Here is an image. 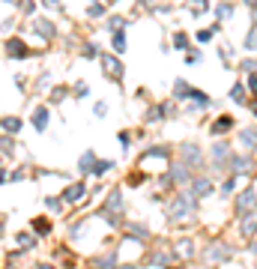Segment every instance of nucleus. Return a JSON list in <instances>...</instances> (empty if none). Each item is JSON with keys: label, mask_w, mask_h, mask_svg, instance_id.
<instances>
[{"label": "nucleus", "mask_w": 257, "mask_h": 269, "mask_svg": "<svg viewBox=\"0 0 257 269\" xmlns=\"http://www.w3.org/2000/svg\"><path fill=\"white\" fill-rule=\"evenodd\" d=\"M3 126H6V129H9V132H18V126H21V123H18V120H6V123H3Z\"/></svg>", "instance_id": "c9c22d12"}, {"label": "nucleus", "mask_w": 257, "mask_h": 269, "mask_svg": "<svg viewBox=\"0 0 257 269\" xmlns=\"http://www.w3.org/2000/svg\"><path fill=\"white\" fill-rule=\"evenodd\" d=\"M33 123H36V129H45V123H48V111H45V108H39V111H36V117H33Z\"/></svg>", "instance_id": "c85d7f7f"}, {"label": "nucleus", "mask_w": 257, "mask_h": 269, "mask_svg": "<svg viewBox=\"0 0 257 269\" xmlns=\"http://www.w3.org/2000/svg\"><path fill=\"white\" fill-rule=\"evenodd\" d=\"M150 264H153V267H174V264H177V258H174V252H153V255H150Z\"/></svg>", "instance_id": "4468645a"}, {"label": "nucleus", "mask_w": 257, "mask_h": 269, "mask_svg": "<svg viewBox=\"0 0 257 269\" xmlns=\"http://www.w3.org/2000/svg\"><path fill=\"white\" fill-rule=\"evenodd\" d=\"M237 237H240L243 243H255L257 240V210L240 216V222H237Z\"/></svg>", "instance_id": "0eeeda50"}, {"label": "nucleus", "mask_w": 257, "mask_h": 269, "mask_svg": "<svg viewBox=\"0 0 257 269\" xmlns=\"http://www.w3.org/2000/svg\"><path fill=\"white\" fill-rule=\"evenodd\" d=\"M240 69H243L246 75H252V72H257V60H255V57H246V60L240 63Z\"/></svg>", "instance_id": "bb28decb"}, {"label": "nucleus", "mask_w": 257, "mask_h": 269, "mask_svg": "<svg viewBox=\"0 0 257 269\" xmlns=\"http://www.w3.org/2000/svg\"><path fill=\"white\" fill-rule=\"evenodd\" d=\"M180 162H186L192 171H201L207 162H204V150L198 147V144H192V141H186L183 147H180Z\"/></svg>", "instance_id": "39448f33"}, {"label": "nucleus", "mask_w": 257, "mask_h": 269, "mask_svg": "<svg viewBox=\"0 0 257 269\" xmlns=\"http://www.w3.org/2000/svg\"><path fill=\"white\" fill-rule=\"evenodd\" d=\"M252 27H257V9H255V15H252Z\"/></svg>", "instance_id": "37998d69"}, {"label": "nucleus", "mask_w": 257, "mask_h": 269, "mask_svg": "<svg viewBox=\"0 0 257 269\" xmlns=\"http://www.w3.org/2000/svg\"><path fill=\"white\" fill-rule=\"evenodd\" d=\"M210 156H213V168H216V171H228V162H231L234 150H231V144H228L225 138H216V144H213Z\"/></svg>", "instance_id": "20e7f679"}, {"label": "nucleus", "mask_w": 257, "mask_h": 269, "mask_svg": "<svg viewBox=\"0 0 257 269\" xmlns=\"http://www.w3.org/2000/svg\"><path fill=\"white\" fill-rule=\"evenodd\" d=\"M195 210H198V198L192 195V189H183L174 204L168 207V219L171 222H192L195 219Z\"/></svg>", "instance_id": "f257e3e1"}, {"label": "nucleus", "mask_w": 257, "mask_h": 269, "mask_svg": "<svg viewBox=\"0 0 257 269\" xmlns=\"http://www.w3.org/2000/svg\"><path fill=\"white\" fill-rule=\"evenodd\" d=\"M246 6H252V9H257V0H243Z\"/></svg>", "instance_id": "ea45409f"}, {"label": "nucleus", "mask_w": 257, "mask_h": 269, "mask_svg": "<svg viewBox=\"0 0 257 269\" xmlns=\"http://www.w3.org/2000/svg\"><path fill=\"white\" fill-rule=\"evenodd\" d=\"M240 183H246V180H243V177H237V174H231V177H228V180L222 183V189H219V195H222V198H228V195H234V192L240 189Z\"/></svg>", "instance_id": "f3484780"}, {"label": "nucleus", "mask_w": 257, "mask_h": 269, "mask_svg": "<svg viewBox=\"0 0 257 269\" xmlns=\"http://www.w3.org/2000/svg\"><path fill=\"white\" fill-rule=\"evenodd\" d=\"M186 6H189V12L198 18V15H207V9H210V0H186Z\"/></svg>", "instance_id": "412c9836"}, {"label": "nucleus", "mask_w": 257, "mask_h": 269, "mask_svg": "<svg viewBox=\"0 0 257 269\" xmlns=\"http://www.w3.org/2000/svg\"><path fill=\"white\" fill-rule=\"evenodd\" d=\"M120 213H123V195H120V189H114L111 198H108L105 207H102V219H105L108 225H120Z\"/></svg>", "instance_id": "423d86ee"}, {"label": "nucleus", "mask_w": 257, "mask_h": 269, "mask_svg": "<svg viewBox=\"0 0 257 269\" xmlns=\"http://www.w3.org/2000/svg\"><path fill=\"white\" fill-rule=\"evenodd\" d=\"M171 252H174L177 261H195V252H198V249H195V240H192V237H180V240L171 246Z\"/></svg>", "instance_id": "1a4fd4ad"}, {"label": "nucleus", "mask_w": 257, "mask_h": 269, "mask_svg": "<svg viewBox=\"0 0 257 269\" xmlns=\"http://www.w3.org/2000/svg\"><path fill=\"white\" fill-rule=\"evenodd\" d=\"M192 93H195V87L189 81H183V78L174 81V99H192Z\"/></svg>", "instance_id": "dca6fc26"}, {"label": "nucleus", "mask_w": 257, "mask_h": 269, "mask_svg": "<svg viewBox=\"0 0 257 269\" xmlns=\"http://www.w3.org/2000/svg\"><path fill=\"white\" fill-rule=\"evenodd\" d=\"M111 45H114V51H126V33L117 30V33L111 36Z\"/></svg>", "instance_id": "5701e85b"}, {"label": "nucleus", "mask_w": 257, "mask_h": 269, "mask_svg": "<svg viewBox=\"0 0 257 269\" xmlns=\"http://www.w3.org/2000/svg\"><path fill=\"white\" fill-rule=\"evenodd\" d=\"M84 198V183H75V186H69L66 192H63V201L66 204H75V201H81Z\"/></svg>", "instance_id": "6ab92c4d"}, {"label": "nucleus", "mask_w": 257, "mask_h": 269, "mask_svg": "<svg viewBox=\"0 0 257 269\" xmlns=\"http://www.w3.org/2000/svg\"><path fill=\"white\" fill-rule=\"evenodd\" d=\"M255 210H257V189L255 186H246V189L237 192V198H234V213H237V219H240V216L255 213Z\"/></svg>", "instance_id": "7ed1b4c3"}, {"label": "nucleus", "mask_w": 257, "mask_h": 269, "mask_svg": "<svg viewBox=\"0 0 257 269\" xmlns=\"http://www.w3.org/2000/svg\"><path fill=\"white\" fill-rule=\"evenodd\" d=\"M249 246H252V255L257 258V240H255V243H249Z\"/></svg>", "instance_id": "a19ab883"}, {"label": "nucleus", "mask_w": 257, "mask_h": 269, "mask_svg": "<svg viewBox=\"0 0 257 269\" xmlns=\"http://www.w3.org/2000/svg\"><path fill=\"white\" fill-rule=\"evenodd\" d=\"M117 141H120L123 147H129V141H132V138H129V132H120V135H117Z\"/></svg>", "instance_id": "e433bc0d"}, {"label": "nucleus", "mask_w": 257, "mask_h": 269, "mask_svg": "<svg viewBox=\"0 0 257 269\" xmlns=\"http://www.w3.org/2000/svg\"><path fill=\"white\" fill-rule=\"evenodd\" d=\"M231 261H234V249L225 240H213L204 252V264H210V267H225Z\"/></svg>", "instance_id": "f03ea898"}, {"label": "nucleus", "mask_w": 257, "mask_h": 269, "mask_svg": "<svg viewBox=\"0 0 257 269\" xmlns=\"http://www.w3.org/2000/svg\"><path fill=\"white\" fill-rule=\"evenodd\" d=\"M3 180H6V174H3V171H0V183H3Z\"/></svg>", "instance_id": "c03bdc74"}, {"label": "nucleus", "mask_w": 257, "mask_h": 269, "mask_svg": "<svg viewBox=\"0 0 257 269\" xmlns=\"http://www.w3.org/2000/svg\"><path fill=\"white\" fill-rule=\"evenodd\" d=\"M246 87H249V93L257 99V72H252V75L246 78Z\"/></svg>", "instance_id": "7c9ffc66"}, {"label": "nucleus", "mask_w": 257, "mask_h": 269, "mask_svg": "<svg viewBox=\"0 0 257 269\" xmlns=\"http://www.w3.org/2000/svg\"><path fill=\"white\" fill-rule=\"evenodd\" d=\"M105 3H114V0H105Z\"/></svg>", "instance_id": "a18cd8bd"}, {"label": "nucleus", "mask_w": 257, "mask_h": 269, "mask_svg": "<svg viewBox=\"0 0 257 269\" xmlns=\"http://www.w3.org/2000/svg\"><path fill=\"white\" fill-rule=\"evenodd\" d=\"M33 228H36V234H42V237H48V234H51L48 219H33Z\"/></svg>", "instance_id": "393cba45"}, {"label": "nucleus", "mask_w": 257, "mask_h": 269, "mask_svg": "<svg viewBox=\"0 0 257 269\" xmlns=\"http://www.w3.org/2000/svg\"><path fill=\"white\" fill-rule=\"evenodd\" d=\"M237 138H240V144H243L246 150H252V153L257 150V129H243Z\"/></svg>", "instance_id": "a211bd4d"}, {"label": "nucleus", "mask_w": 257, "mask_h": 269, "mask_svg": "<svg viewBox=\"0 0 257 269\" xmlns=\"http://www.w3.org/2000/svg\"><path fill=\"white\" fill-rule=\"evenodd\" d=\"M201 60H204V54H201V51H189V57H186V63H189V66H198Z\"/></svg>", "instance_id": "473e14b6"}, {"label": "nucleus", "mask_w": 257, "mask_h": 269, "mask_svg": "<svg viewBox=\"0 0 257 269\" xmlns=\"http://www.w3.org/2000/svg\"><path fill=\"white\" fill-rule=\"evenodd\" d=\"M36 269H54V267H51V264H39Z\"/></svg>", "instance_id": "79ce46f5"}, {"label": "nucleus", "mask_w": 257, "mask_h": 269, "mask_svg": "<svg viewBox=\"0 0 257 269\" xmlns=\"http://www.w3.org/2000/svg\"><path fill=\"white\" fill-rule=\"evenodd\" d=\"M45 204H48V210H54V213H57V210H60V201H57V198H48V201H45Z\"/></svg>", "instance_id": "4c0bfd02"}, {"label": "nucleus", "mask_w": 257, "mask_h": 269, "mask_svg": "<svg viewBox=\"0 0 257 269\" xmlns=\"http://www.w3.org/2000/svg\"><path fill=\"white\" fill-rule=\"evenodd\" d=\"M189 189H192V195L201 201V198H210L213 192H216V186H213V180L210 177H195L192 183H189Z\"/></svg>", "instance_id": "ddd939ff"}, {"label": "nucleus", "mask_w": 257, "mask_h": 269, "mask_svg": "<svg viewBox=\"0 0 257 269\" xmlns=\"http://www.w3.org/2000/svg\"><path fill=\"white\" fill-rule=\"evenodd\" d=\"M9 54H15V57H18V54H27V51H24V45H21V42H15V39H12V42H9Z\"/></svg>", "instance_id": "72a5a7b5"}, {"label": "nucleus", "mask_w": 257, "mask_h": 269, "mask_svg": "<svg viewBox=\"0 0 257 269\" xmlns=\"http://www.w3.org/2000/svg\"><path fill=\"white\" fill-rule=\"evenodd\" d=\"M174 48L189 51V36H186V33H174Z\"/></svg>", "instance_id": "a878e982"}, {"label": "nucleus", "mask_w": 257, "mask_h": 269, "mask_svg": "<svg viewBox=\"0 0 257 269\" xmlns=\"http://www.w3.org/2000/svg\"><path fill=\"white\" fill-rule=\"evenodd\" d=\"M249 108H252V114L257 117V99H252V102H249Z\"/></svg>", "instance_id": "58836bf2"}, {"label": "nucleus", "mask_w": 257, "mask_h": 269, "mask_svg": "<svg viewBox=\"0 0 257 269\" xmlns=\"http://www.w3.org/2000/svg\"><path fill=\"white\" fill-rule=\"evenodd\" d=\"M126 231H129V237H135V240H147V237H150V234H147V228H144V225H129V228H126Z\"/></svg>", "instance_id": "b1692460"}, {"label": "nucleus", "mask_w": 257, "mask_h": 269, "mask_svg": "<svg viewBox=\"0 0 257 269\" xmlns=\"http://www.w3.org/2000/svg\"><path fill=\"white\" fill-rule=\"evenodd\" d=\"M141 3H144V0H141Z\"/></svg>", "instance_id": "49530a36"}, {"label": "nucleus", "mask_w": 257, "mask_h": 269, "mask_svg": "<svg viewBox=\"0 0 257 269\" xmlns=\"http://www.w3.org/2000/svg\"><path fill=\"white\" fill-rule=\"evenodd\" d=\"M99 63H102V72H105V75H108L111 81H123V63H120L117 57L105 54V57H102Z\"/></svg>", "instance_id": "9b49d317"}, {"label": "nucleus", "mask_w": 257, "mask_h": 269, "mask_svg": "<svg viewBox=\"0 0 257 269\" xmlns=\"http://www.w3.org/2000/svg\"><path fill=\"white\" fill-rule=\"evenodd\" d=\"M216 30H219V24H216V27H207V30H201V33H198V42H213Z\"/></svg>", "instance_id": "cd10ccee"}, {"label": "nucleus", "mask_w": 257, "mask_h": 269, "mask_svg": "<svg viewBox=\"0 0 257 269\" xmlns=\"http://www.w3.org/2000/svg\"><path fill=\"white\" fill-rule=\"evenodd\" d=\"M243 48H246V51H257V27L249 30V36L243 39Z\"/></svg>", "instance_id": "4be33fe9"}, {"label": "nucleus", "mask_w": 257, "mask_h": 269, "mask_svg": "<svg viewBox=\"0 0 257 269\" xmlns=\"http://www.w3.org/2000/svg\"><path fill=\"white\" fill-rule=\"evenodd\" d=\"M231 102H237V105H246V102H249V87H246V81H237V84L231 87Z\"/></svg>", "instance_id": "2eb2a0df"}, {"label": "nucleus", "mask_w": 257, "mask_h": 269, "mask_svg": "<svg viewBox=\"0 0 257 269\" xmlns=\"http://www.w3.org/2000/svg\"><path fill=\"white\" fill-rule=\"evenodd\" d=\"M237 129V120L231 117V114H222V117H216L213 120V126H210V135L213 138H225L228 132H234Z\"/></svg>", "instance_id": "9d476101"}, {"label": "nucleus", "mask_w": 257, "mask_h": 269, "mask_svg": "<svg viewBox=\"0 0 257 269\" xmlns=\"http://www.w3.org/2000/svg\"><path fill=\"white\" fill-rule=\"evenodd\" d=\"M93 159H96L93 153H84V156H81V171H84V174H87V171H93V165H96Z\"/></svg>", "instance_id": "c756f323"}, {"label": "nucleus", "mask_w": 257, "mask_h": 269, "mask_svg": "<svg viewBox=\"0 0 257 269\" xmlns=\"http://www.w3.org/2000/svg\"><path fill=\"white\" fill-rule=\"evenodd\" d=\"M87 15H90V18H99V15H105V6H102V3H90Z\"/></svg>", "instance_id": "2f4dec72"}, {"label": "nucleus", "mask_w": 257, "mask_h": 269, "mask_svg": "<svg viewBox=\"0 0 257 269\" xmlns=\"http://www.w3.org/2000/svg\"><path fill=\"white\" fill-rule=\"evenodd\" d=\"M168 177H171V183H174V186H189V183L195 180V174H192V168H189L186 162H171Z\"/></svg>", "instance_id": "6e6552de"}, {"label": "nucleus", "mask_w": 257, "mask_h": 269, "mask_svg": "<svg viewBox=\"0 0 257 269\" xmlns=\"http://www.w3.org/2000/svg\"><path fill=\"white\" fill-rule=\"evenodd\" d=\"M252 168H255V159H252V156H237V153H234V156H231V162H228V171H231V174H237V177L249 174Z\"/></svg>", "instance_id": "f8f14e48"}, {"label": "nucleus", "mask_w": 257, "mask_h": 269, "mask_svg": "<svg viewBox=\"0 0 257 269\" xmlns=\"http://www.w3.org/2000/svg\"><path fill=\"white\" fill-rule=\"evenodd\" d=\"M234 15V0H219V6H216V18L219 21H228Z\"/></svg>", "instance_id": "aec40b11"}, {"label": "nucleus", "mask_w": 257, "mask_h": 269, "mask_svg": "<svg viewBox=\"0 0 257 269\" xmlns=\"http://www.w3.org/2000/svg\"><path fill=\"white\" fill-rule=\"evenodd\" d=\"M93 111H96V117H105V114H108V105H105V102H99Z\"/></svg>", "instance_id": "f704fd0d"}]
</instances>
